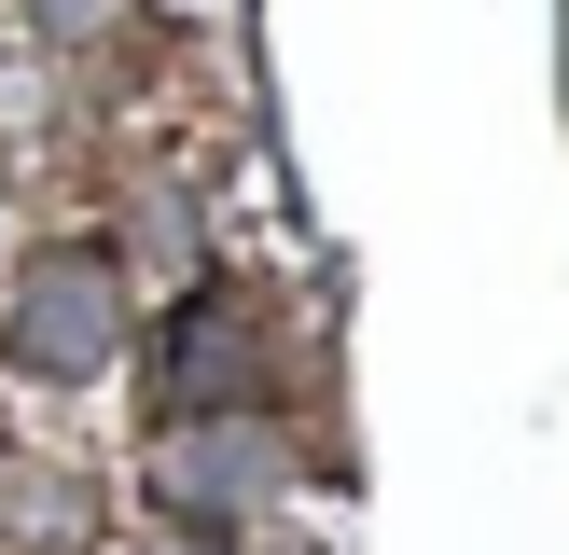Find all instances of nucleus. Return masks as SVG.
<instances>
[{
	"instance_id": "nucleus-1",
	"label": "nucleus",
	"mask_w": 569,
	"mask_h": 555,
	"mask_svg": "<svg viewBox=\"0 0 569 555\" xmlns=\"http://www.w3.org/2000/svg\"><path fill=\"white\" fill-rule=\"evenodd\" d=\"M126 305H111V250H56V264L14 278V361L28 375H98Z\"/></svg>"
},
{
	"instance_id": "nucleus-2",
	"label": "nucleus",
	"mask_w": 569,
	"mask_h": 555,
	"mask_svg": "<svg viewBox=\"0 0 569 555\" xmlns=\"http://www.w3.org/2000/svg\"><path fill=\"white\" fill-rule=\"evenodd\" d=\"M42 14H56V28H111L126 0H42Z\"/></svg>"
}]
</instances>
